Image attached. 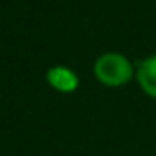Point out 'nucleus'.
<instances>
[{
  "instance_id": "obj_1",
  "label": "nucleus",
  "mask_w": 156,
  "mask_h": 156,
  "mask_svg": "<svg viewBox=\"0 0 156 156\" xmlns=\"http://www.w3.org/2000/svg\"><path fill=\"white\" fill-rule=\"evenodd\" d=\"M94 73L101 85L118 88V87L127 85L132 79L134 68H132V62L125 55L110 51V53H103L101 57H98L94 64Z\"/></svg>"
},
{
  "instance_id": "obj_2",
  "label": "nucleus",
  "mask_w": 156,
  "mask_h": 156,
  "mask_svg": "<svg viewBox=\"0 0 156 156\" xmlns=\"http://www.w3.org/2000/svg\"><path fill=\"white\" fill-rule=\"evenodd\" d=\"M136 81L145 96L156 99V55H151L138 64Z\"/></svg>"
},
{
  "instance_id": "obj_3",
  "label": "nucleus",
  "mask_w": 156,
  "mask_h": 156,
  "mask_svg": "<svg viewBox=\"0 0 156 156\" xmlns=\"http://www.w3.org/2000/svg\"><path fill=\"white\" fill-rule=\"evenodd\" d=\"M48 83L59 90V92H73L77 87H79V79L77 75L70 70V68H64V66H53L48 70Z\"/></svg>"
}]
</instances>
